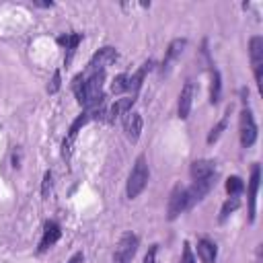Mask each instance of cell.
<instances>
[{"mask_svg": "<svg viewBox=\"0 0 263 263\" xmlns=\"http://www.w3.org/2000/svg\"><path fill=\"white\" fill-rule=\"evenodd\" d=\"M220 97H222V78H220V72L212 68L210 70V103L216 107L220 103Z\"/></svg>", "mask_w": 263, "mask_h": 263, "instance_id": "d6986e66", "label": "cell"}, {"mask_svg": "<svg viewBox=\"0 0 263 263\" xmlns=\"http://www.w3.org/2000/svg\"><path fill=\"white\" fill-rule=\"evenodd\" d=\"M60 86H62V76H60V70H53L51 80H49V84H47V92H49V95H55V92L60 90Z\"/></svg>", "mask_w": 263, "mask_h": 263, "instance_id": "d4e9b609", "label": "cell"}, {"mask_svg": "<svg viewBox=\"0 0 263 263\" xmlns=\"http://www.w3.org/2000/svg\"><path fill=\"white\" fill-rule=\"evenodd\" d=\"M261 183V166L253 164L251 166V179L247 185V205H249V222H255V212H257V191Z\"/></svg>", "mask_w": 263, "mask_h": 263, "instance_id": "ba28073f", "label": "cell"}, {"mask_svg": "<svg viewBox=\"0 0 263 263\" xmlns=\"http://www.w3.org/2000/svg\"><path fill=\"white\" fill-rule=\"evenodd\" d=\"M249 55H251V66H253V74H255V82L257 88H263V37L255 35L249 41Z\"/></svg>", "mask_w": 263, "mask_h": 263, "instance_id": "5b68a950", "label": "cell"}, {"mask_svg": "<svg viewBox=\"0 0 263 263\" xmlns=\"http://www.w3.org/2000/svg\"><path fill=\"white\" fill-rule=\"evenodd\" d=\"M82 41V33H64L58 37V43L66 49V55H64V66L70 68L72 60H74V53H76V47L78 43Z\"/></svg>", "mask_w": 263, "mask_h": 263, "instance_id": "4fadbf2b", "label": "cell"}, {"mask_svg": "<svg viewBox=\"0 0 263 263\" xmlns=\"http://www.w3.org/2000/svg\"><path fill=\"white\" fill-rule=\"evenodd\" d=\"M84 261V255L82 253H74L70 259H68V263H82Z\"/></svg>", "mask_w": 263, "mask_h": 263, "instance_id": "83f0119b", "label": "cell"}, {"mask_svg": "<svg viewBox=\"0 0 263 263\" xmlns=\"http://www.w3.org/2000/svg\"><path fill=\"white\" fill-rule=\"evenodd\" d=\"M185 45H187V39H173L171 43H168V47H166V53H164V60H162V72H166L168 68H171V64L183 53V49H185Z\"/></svg>", "mask_w": 263, "mask_h": 263, "instance_id": "e0dca14e", "label": "cell"}, {"mask_svg": "<svg viewBox=\"0 0 263 263\" xmlns=\"http://www.w3.org/2000/svg\"><path fill=\"white\" fill-rule=\"evenodd\" d=\"M185 210H189V203H187V189L177 185L173 187L171 195H168V203H166V218L173 222L177 220Z\"/></svg>", "mask_w": 263, "mask_h": 263, "instance_id": "8992f818", "label": "cell"}, {"mask_svg": "<svg viewBox=\"0 0 263 263\" xmlns=\"http://www.w3.org/2000/svg\"><path fill=\"white\" fill-rule=\"evenodd\" d=\"M214 185H216V175L214 177H208V179H201V181H193L191 187H187V203H189V208H193L195 203H199L210 193V189Z\"/></svg>", "mask_w": 263, "mask_h": 263, "instance_id": "9c48e42d", "label": "cell"}, {"mask_svg": "<svg viewBox=\"0 0 263 263\" xmlns=\"http://www.w3.org/2000/svg\"><path fill=\"white\" fill-rule=\"evenodd\" d=\"M197 257L201 259V263H216V257H218L216 242H212L210 238H199L197 240Z\"/></svg>", "mask_w": 263, "mask_h": 263, "instance_id": "ac0fdd59", "label": "cell"}, {"mask_svg": "<svg viewBox=\"0 0 263 263\" xmlns=\"http://www.w3.org/2000/svg\"><path fill=\"white\" fill-rule=\"evenodd\" d=\"M193 95H195V86L191 80L185 82L181 95H179V105H177V113L181 119H187L191 113V105H193Z\"/></svg>", "mask_w": 263, "mask_h": 263, "instance_id": "9a60e30c", "label": "cell"}, {"mask_svg": "<svg viewBox=\"0 0 263 263\" xmlns=\"http://www.w3.org/2000/svg\"><path fill=\"white\" fill-rule=\"evenodd\" d=\"M181 263H195V257H193V251H191V245L185 240L183 242V253H181Z\"/></svg>", "mask_w": 263, "mask_h": 263, "instance_id": "484cf974", "label": "cell"}, {"mask_svg": "<svg viewBox=\"0 0 263 263\" xmlns=\"http://www.w3.org/2000/svg\"><path fill=\"white\" fill-rule=\"evenodd\" d=\"M148 179H150V171H148V162H146V156L140 154L132 166V173L127 177V185H125V195L129 199H136L148 185Z\"/></svg>", "mask_w": 263, "mask_h": 263, "instance_id": "7a4b0ae2", "label": "cell"}, {"mask_svg": "<svg viewBox=\"0 0 263 263\" xmlns=\"http://www.w3.org/2000/svg\"><path fill=\"white\" fill-rule=\"evenodd\" d=\"M240 101H242L245 107H247V103H249V90H247V88H240Z\"/></svg>", "mask_w": 263, "mask_h": 263, "instance_id": "f1b7e54d", "label": "cell"}, {"mask_svg": "<svg viewBox=\"0 0 263 263\" xmlns=\"http://www.w3.org/2000/svg\"><path fill=\"white\" fill-rule=\"evenodd\" d=\"M92 119V113L90 111H82L74 121H72V125H70V129H68V136L64 138V144H62V156L66 158V160H70V154H72V144H74V140H76V136H78V132L88 123Z\"/></svg>", "mask_w": 263, "mask_h": 263, "instance_id": "52a82bcc", "label": "cell"}, {"mask_svg": "<svg viewBox=\"0 0 263 263\" xmlns=\"http://www.w3.org/2000/svg\"><path fill=\"white\" fill-rule=\"evenodd\" d=\"M127 80L129 76L127 74H117L111 82V92L113 95H121V92H127Z\"/></svg>", "mask_w": 263, "mask_h": 263, "instance_id": "603a6c76", "label": "cell"}, {"mask_svg": "<svg viewBox=\"0 0 263 263\" xmlns=\"http://www.w3.org/2000/svg\"><path fill=\"white\" fill-rule=\"evenodd\" d=\"M138 245H140V238L138 234L134 232H123L117 247H115V253H113V263H132V259L136 257L138 253Z\"/></svg>", "mask_w": 263, "mask_h": 263, "instance_id": "3957f363", "label": "cell"}, {"mask_svg": "<svg viewBox=\"0 0 263 263\" xmlns=\"http://www.w3.org/2000/svg\"><path fill=\"white\" fill-rule=\"evenodd\" d=\"M136 103V99L134 97H123V99H117L109 109H107V115H105V119L111 123V121H115L119 115H125L127 111H132V105Z\"/></svg>", "mask_w": 263, "mask_h": 263, "instance_id": "2e32d148", "label": "cell"}, {"mask_svg": "<svg viewBox=\"0 0 263 263\" xmlns=\"http://www.w3.org/2000/svg\"><path fill=\"white\" fill-rule=\"evenodd\" d=\"M115 60H117V49L111 47V45H105V47H101L99 51L92 53V58L88 62V72H92V70H105V66L113 64Z\"/></svg>", "mask_w": 263, "mask_h": 263, "instance_id": "8fae6325", "label": "cell"}, {"mask_svg": "<svg viewBox=\"0 0 263 263\" xmlns=\"http://www.w3.org/2000/svg\"><path fill=\"white\" fill-rule=\"evenodd\" d=\"M105 84V70H92L88 74H76L72 80V90L76 95V101L84 109H95L99 105H105L103 95Z\"/></svg>", "mask_w": 263, "mask_h": 263, "instance_id": "6da1fadb", "label": "cell"}, {"mask_svg": "<svg viewBox=\"0 0 263 263\" xmlns=\"http://www.w3.org/2000/svg\"><path fill=\"white\" fill-rule=\"evenodd\" d=\"M156 253H158V245H152L144 257V263H156Z\"/></svg>", "mask_w": 263, "mask_h": 263, "instance_id": "4316f807", "label": "cell"}, {"mask_svg": "<svg viewBox=\"0 0 263 263\" xmlns=\"http://www.w3.org/2000/svg\"><path fill=\"white\" fill-rule=\"evenodd\" d=\"M242 189H245V181L240 177L232 175V177L226 179V191H228V195H238V193H242Z\"/></svg>", "mask_w": 263, "mask_h": 263, "instance_id": "7402d4cb", "label": "cell"}, {"mask_svg": "<svg viewBox=\"0 0 263 263\" xmlns=\"http://www.w3.org/2000/svg\"><path fill=\"white\" fill-rule=\"evenodd\" d=\"M62 238V226L53 220H47L43 224V236L39 240V247H37V255H43L45 251H49L58 240Z\"/></svg>", "mask_w": 263, "mask_h": 263, "instance_id": "30bf717a", "label": "cell"}, {"mask_svg": "<svg viewBox=\"0 0 263 263\" xmlns=\"http://www.w3.org/2000/svg\"><path fill=\"white\" fill-rule=\"evenodd\" d=\"M238 205H240V199H238V195H230L224 203H222V208H220V216H218V222H226L236 210H238Z\"/></svg>", "mask_w": 263, "mask_h": 263, "instance_id": "44dd1931", "label": "cell"}, {"mask_svg": "<svg viewBox=\"0 0 263 263\" xmlns=\"http://www.w3.org/2000/svg\"><path fill=\"white\" fill-rule=\"evenodd\" d=\"M238 136H240V146L242 148H251L257 140V123L255 117L251 113L249 107H245L240 111V119H238Z\"/></svg>", "mask_w": 263, "mask_h": 263, "instance_id": "277c9868", "label": "cell"}, {"mask_svg": "<svg viewBox=\"0 0 263 263\" xmlns=\"http://www.w3.org/2000/svg\"><path fill=\"white\" fill-rule=\"evenodd\" d=\"M123 132L127 136V140L132 144H136L140 140V134H142V115L138 111H127L123 115Z\"/></svg>", "mask_w": 263, "mask_h": 263, "instance_id": "7c38bea8", "label": "cell"}, {"mask_svg": "<svg viewBox=\"0 0 263 263\" xmlns=\"http://www.w3.org/2000/svg\"><path fill=\"white\" fill-rule=\"evenodd\" d=\"M189 175H191L193 181H201V179L214 177L216 175V162L214 160H208V158L193 160L191 166H189Z\"/></svg>", "mask_w": 263, "mask_h": 263, "instance_id": "5bb4252c", "label": "cell"}, {"mask_svg": "<svg viewBox=\"0 0 263 263\" xmlns=\"http://www.w3.org/2000/svg\"><path fill=\"white\" fill-rule=\"evenodd\" d=\"M51 187H53V175H51V171H45V173H43V181H41V197H43V199L49 197Z\"/></svg>", "mask_w": 263, "mask_h": 263, "instance_id": "cb8c5ba5", "label": "cell"}, {"mask_svg": "<svg viewBox=\"0 0 263 263\" xmlns=\"http://www.w3.org/2000/svg\"><path fill=\"white\" fill-rule=\"evenodd\" d=\"M18 160H21V156H18V154L14 152V154H12V166H14V168L18 166Z\"/></svg>", "mask_w": 263, "mask_h": 263, "instance_id": "f546056e", "label": "cell"}, {"mask_svg": "<svg viewBox=\"0 0 263 263\" xmlns=\"http://www.w3.org/2000/svg\"><path fill=\"white\" fill-rule=\"evenodd\" d=\"M230 113H232V105H228L226 107V113L222 115V119L210 129V134H208V144H214L222 134H224V129L228 127V119H230Z\"/></svg>", "mask_w": 263, "mask_h": 263, "instance_id": "ffe728a7", "label": "cell"}]
</instances>
